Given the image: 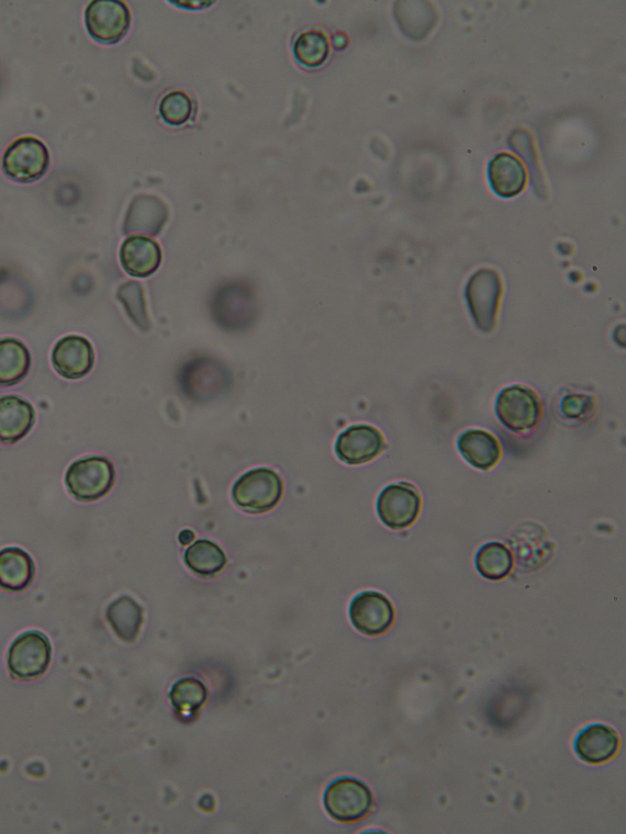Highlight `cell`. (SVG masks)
Listing matches in <instances>:
<instances>
[{"mask_svg": "<svg viewBox=\"0 0 626 834\" xmlns=\"http://www.w3.org/2000/svg\"><path fill=\"white\" fill-rule=\"evenodd\" d=\"M36 423V413L26 399L7 394L0 397V443L15 445L24 439Z\"/></svg>", "mask_w": 626, "mask_h": 834, "instance_id": "14", "label": "cell"}, {"mask_svg": "<svg viewBox=\"0 0 626 834\" xmlns=\"http://www.w3.org/2000/svg\"><path fill=\"white\" fill-rule=\"evenodd\" d=\"M284 483L272 469H253L234 484L233 501L239 509L250 514L272 511L281 502Z\"/></svg>", "mask_w": 626, "mask_h": 834, "instance_id": "1", "label": "cell"}, {"mask_svg": "<svg viewBox=\"0 0 626 834\" xmlns=\"http://www.w3.org/2000/svg\"><path fill=\"white\" fill-rule=\"evenodd\" d=\"M421 505L419 490L409 482H398L379 493L377 513L387 527L406 530L418 521Z\"/></svg>", "mask_w": 626, "mask_h": 834, "instance_id": "8", "label": "cell"}, {"mask_svg": "<svg viewBox=\"0 0 626 834\" xmlns=\"http://www.w3.org/2000/svg\"><path fill=\"white\" fill-rule=\"evenodd\" d=\"M595 411V397L584 393H569L559 403V414L569 423H586L594 416Z\"/></svg>", "mask_w": 626, "mask_h": 834, "instance_id": "29", "label": "cell"}, {"mask_svg": "<svg viewBox=\"0 0 626 834\" xmlns=\"http://www.w3.org/2000/svg\"><path fill=\"white\" fill-rule=\"evenodd\" d=\"M50 163L47 146L37 138L24 137L8 146L2 168L9 179L17 183L30 184L47 173Z\"/></svg>", "mask_w": 626, "mask_h": 834, "instance_id": "6", "label": "cell"}, {"mask_svg": "<svg viewBox=\"0 0 626 834\" xmlns=\"http://www.w3.org/2000/svg\"><path fill=\"white\" fill-rule=\"evenodd\" d=\"M374 804L371 789L350 777L333 781L323 795V805L327 814L342 824L364 820L371 813Z\"/></svg>", "mask_w": 626, "mask_h": 834, "instance_id": "3", "label": "cell"}, {"mask_svg": "<svg viewBox=\"0 0 626 834\" xmlns=\"http://www.w3.org/2000/svg\"><path fill=\"white\" fill-rule=\"evenodd\" d=\"M207 689L203 682L196 678H185L176 682L170 697L175 713L181 718H190L207 702Z\"/></svg>", "mask_w": 626, "mask_h": 834, "instance_id": "25", "label": "cell"}, {"mask_svg": "<svg viewBox=\"0 0 626 834\" xmlns=\"http://www.w3.org/2000/svg\"><path fill=\"white\" fill-rule=\"evenodd\" d=\"M501 295V278L496 270L479 269L470 278L466 287V301L478 330L485 333L495 330Z\"/></svg>", "mask_w": 626, "mask_h": 834, "instance_id": "7", "label": "cell"}, {"mask_svg": "<svg viewBox=\"0 0 626 834\" xmlns=\"http://www.w3.org/2000/svg\"><path fill=\"white\" fill-rule=\"evenodd\" d=\"M184 560L190 570L203 578H214L227 566L225 550L208 539H199L190 546Z\"/></svg>", "mask_w": 626, "mask_h": 834, "instance_id": "22", "label": "cell"}, {"mask_svg": "<svg viewBox=\"0 0 626 834\" xmlns=\"http://www.w3.org/2000/svg\"><path fill=\"white\" fill-rule=\"evenodd\" d=\"M85 24L88 35L95 41L114 44L125 38L130 29V10L119 0H94L85 10Z\"/></svg>", "mask_w": 626, "mask_h": 834, "instance_id": "9", "label": "cell"}, {"mask_svg": "<svg viewBox=\"0 0 626 834\" xmlns=\"http://www.w3.org/2000/svg\"><path fill=\"white\" fill-rule=\"evenodd\" d=\"M35 563L24 549L9 547L0 550V589L21 592L35 579Z\"/></svg>", "mask_w": 626, "mask_h": 834, "instance_id": "17", "label": "cell"}, {"mask_svg": "<svg viewBox=\"0 0 626 834\" xmlns=\"http://www.w3.org/2000/svg\"><path fill=\"white\" fill-rule=\"evenodd\" d=\"M120 264L131 277L148 278L155 274L162 264V249L159 243L144 235H131L120 247Z\"/></svg>", "mask_w": 626, "mask_h": 834, "instance_id": "13", "label": "cell"}, {"mask_svg": "<svg viewBox=\"0 0 626 834\" xmlns=\"http://www.w3.org/2000/svg\"><path fill=\"white\" fill-rule=\"evenodd\" d=\"M349 616L354 628L361 634L379 637L393 627L396 608L384 594L365 591L354 597Z\"/></svg>", "mask_w": 626, "mask_h": 834, "instance_id": "10", "label": "cell"}, {"mask_svg": "<svg viewBox=\"0 0 626 834\" xmlns=\"http://www.w3.org/2000/svg\"><path fill=\"white\" fill-rule=\"evenodd\" d=\"M31 354L17 338H0V387L19 385L29 375Z\"/></svg>", "mask_w": 626, "mask_h": 834, "instance_id": "20", "label": "cell"}, {"mask_svg": "<svg viewBox=\"0 0 626 834\" xmlns=\"http://www.w3.org/2000/svg\"><path fill=\"white\" fill-rule=\"evenodd\" d=\"M52 645L40 631H26L18 637L8 651V670L14 678L30 682L39 680L50 669Z\"/></svg>", "mask_w": 626, "mask_h": 834, "instance_id": "5", "label": "cell"}, {"mask_svg": "<svg viewBox=\"0 0 626 834\" xmlns=\"http://www.w3.org/2000/svg\"><path fill=\"white\" fill-rule=\"evenodd\" d=\"M116 482V470L105 457H84L66 470L65 484L73 498L80 502L104 499Z\"/></svg>", "mask_w": 626, "mask_h": 834, "instance_id": "2", "label": "cell"}, {"mask_svg": "<svg viewBox=\"0 0 626 834\" xmlns=\"http://www.w3.org/2000/svg\"><path fill=\"white\" fill-rule=\"evenodd\" d=\"M620 748L618 733L606 725H591L581 730L574 749L581 761L602 764L617 757Z\"/></svg>", "mask_w": 626, "mask_h": 834, "instance_id": "15", "label": "cell"}, {"mask_svg": "<svg viewBox=\"0 0 626 834\" xmlns=\"http://www.w3.org/2000/svg\"><path fill=\"white\" fill-rule=\"evenodd\" d=\"M95 362L94 345L83 335H65L55 343L52 351L53 368L66 379L86 377L93 371Z\"/></svg>", "mask_w": 626, "mask_h": 834, "instance_id": "12", "label": "cell"}, {"mask_svg": "<svg viewBox=\"0 0 626 834\" xmlns=\"http://www.w3.org/2000/svg\"><path fill=\"white\" fill-rule=\"evenodd\" d=\"M194 100L181 89L168 93L161 100L160 115L162 119L173 127H181L192 118Z\"/></svg>", "mask_w": 626, "mask_h": 834, "instance_id": "28", "label": "cell"}, {"mask_svg": "<svg viewBox=\"0 0 626 834\" xmlns=\"http://www.w3.org/2000/svg\"><path fill=\"white\" fill-rule=\"evenodd\" d=\"M225 372L211 359H197L188 363L183 372V386L190 397H212L222 389Z\"/></svg>", "mask_w": 626, "mask_h": 834, "instance_id": "19", "label": "cell"}, {"mask_svg": "<svg viewBox=\"0 0 626 834\" xmlns=\"http://www.w3.org/2000/svg\"><path fill=\"white\" fill-rule=\"evenodd\" d=\"M107 621L119 639L136 641L143 624V611L129 596H121L107 608Z\"/></svg>", "mask_w": 626, "mask_h": 834, "instance_id": "21", "label": "cell"}, {"mask_svg": "<svg viewBox=\"0 0 626 834\" xmlns=\"http://www.w3.org/2000/svg\"><path fill=\"white\" fill-rule=\"evenodd\" d=\"M475 565L481 577L499 581L509 577L514 568V558L506 545L489 543L477 550Z\"/></svg>", "mask_w": 626, "mask_h": 834, "instance_id": "24", "label": "cell"}, {"mask_svg": "<svg viewBox=\"0 0 626 834\" xmlns=\"http://www.w3.org/2000/svg\"><path fill=\"white\" fill-rule=\"evenodd\" d=\"M457 448L470 466L483 471L495 468L501 457L498 439L483 430L465 431L457 439Z\"/></svg>", "mask_w": 626, "mask_h": 834, "instance_id": "18", "label": "cell"}, {"mask_svg": "<svg viewBox=\"0 0 626 834\" xmlns=\"http://www.w3.org/2000/svg\"><path fill=\"white\" fill-rule=\"evenodd\" d=\"M150 220L163 227V224L166 221L165 206L159 200V202H156L150 213H147V206H144V196L138 197L136 201H133V204L130 207L126 223V232L129 233L133 231H140L150 234L159 233L153 227V224L150 222Z\"/></svg>", "mask_w": 626, "mask_h": 834, "instance_id": "27", "label": "cell"}, {"mask_svg": "<svg viewBox=\"0 0 626 834\" xmlns=\"http://www.w3.org/2000/svg\"><path fill=\"white\" fill-rule=\"evenodd\" d=\"M216 301L227 303V307H214L215 318L223 327L229 330H241L248 327L255 316V303L249 295H242L238 289L230 290L226 295H219Z\"/></svg>", "mask_w": 626, "mask_h": 834, "instance_id": "23", "label": "cell"}, {"mask_svg": "<svg viewBox=\"0 0 626 834\" xmlns=\"http://www.w3.org/2000/svg\"><path fill=\"white\" fill-rule=\"evenodd\" d=\"M194 539L195 534L192 532V530H184V532L179 534V541H181V544L184 546L192 544Z\"/></svg>", "mask_w": 626, "mask_h": 834, "instance_id": "31", "label": "cell"}, {"mask_svg": "<svg viewBox=\"0 0 626 834\" xmlns=\"http://www.w3.org/2000/svg\"><path fill=\"white\" fill-rule=\"evenodd\" d=\"M488 178L495 193L511 199L522 193L528 184V171L517 156L501 152L488 165Z\"/></svg>", "mask_w": 626, "mask_h": 834, "instance_id": "16", "label": "cell"}, {"mask_svg": "<svg viewBox=\"0 0 626 834\" xmlns=\"http://www.w3.org/2000/svg\"><path fill=\"white\" fill-rule=\"evenodd\" d=\"M331 53V43L326 33L320 30L301 32L294 43L296 61L306 67H319L326 63Z\"/></svg>", "mask_w": 626, "mask_h": 834, "instance_id": "26", "label": "cell"}, {"mask_svg": "<svg viewBox=\"0 0 626 834\" xmlns=\"http://www.w3.org/2000/svg\"><path fill=\"white\" fill-rule=\"evenodd\" d=\"M542 403L538 393L524 386L503 389L496 400V414L503 426L518 435L529 434L542 419Z\"/></svg>", "mask_w": 626, "mask_h": 834, "instance_id": "4", "label": "cell"}, {"mask_svg": "<svg viewBox=\"0 0 626 834\" xmlns=\"http://www.w3.org/2000/svg\"><path fill=\"white\" fill-rule=\"evenodd\" d=\"M118 298L122 306H125L129 318L136 322L140 329L148 330L150 322L141 286L138 284H127L126 286H122L119 289Z\"/></svg>", "mask_w": 626, "mask_h": 834, "instance_id": "30", "label": "cell"}, {"mask_svg": "<svg viewBox=\"0 0 626 834\" xmlns=\"http://www.w3.org/2000/svg\"><path fill=\"white\" fill-rule=\"evenodd\" d=\"M385 437L370 425H355L339 435L335 453L348 466L370 463L386 449Z\"/></svg>", "mask_w": 626, "mask_h": 834, "instance_id": "11", "label": "cell"}]
</instances>
